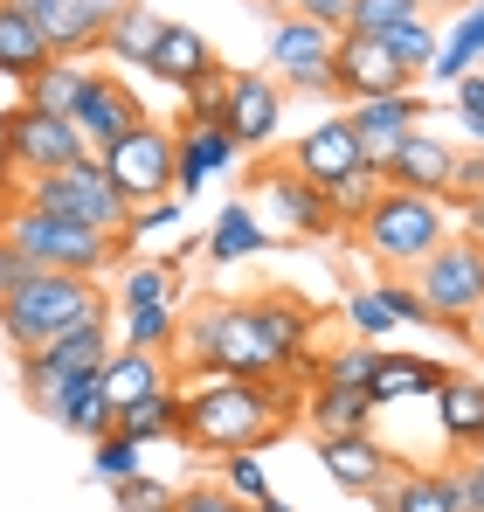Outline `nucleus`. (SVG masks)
I'll return each mask as SVG.
<instances>
[{
    "label": "nucleus",
    "mask_w": 484,
    "mask_h": 512,
    "mask_svg": "<svg viewBox=\"0 0 484 512\" xmlns=\"http://www.w3.org/2000/svg\"><path fill=\"white\" fill-rule=\"evenodd\" d=\"M381 187H388V180H381V173H346V180H332V187H325V208H332V229H346V222H353V229H360V222H367V208H374V201H381Z\"/></svg>",
    "instance_id": "38"
},
{
    "label": "nucleus",
    "mask_w": 484,
    "mask_h": 512,
    "mask_svg": "<svg viewBox=\"0 0 484 512\" xmlns=\"http://www.w3.org/2000/svg\"><path fill=\"white\" fill-rule=\"evenodd\" d=\"M450 194H457V201H478V194H484V153H478V146L457 153V180H450Z\"/></svg>",
    "instance_id": "51"
},
{
    "label": "nucleus",
    "mask_w": 484,
    "mask_h": 512,
    "mask_svg": "<svg viewBox=\"0 0 484 512\" xmlns=\"http://www.w3.org/2000/svg\"><path fill=\"white\" fill-rule=\"evenodd\" d=\"M242 160V146L222 132V125H180V160H173V194L194 201L215 173H229Z\"/></svg>",
    "instance_id": "22"
},
{
    "label": "nucleus",
    "mask_w": 484,
    "mask_h": 512,
    "mask_svg": "<svg viewBox=\"0 0 484 512\" xmlns=\"http://www.w3.org/2000/svg\"><path fill=\"white\" fill-rule=\"evenodd\" d=\"M478 63H484V0H478V7H464V14L450 21V35L436 42V63H429L422 77H436L443 90H457Z\"/></svg>",
    "instance_id": "29"
},
{
    "label": "nucleus",
    "mask_w": 484,
    "mask_h": 512,
    "mask_svg": "<svg viewBox=\"0 0 484 512\" xmlns=\"http://www.w3.org/2000/svg\"><path fill=\"white\" fill-rule=\"evenodd\" d=\"M284 125V84L263 77V70H236L229 77V111H222V132L236 139L242 153H263Z\"/></svg>",
    "instance_id": "14"
},
{
    "label": "nucleus",
    "mask_w": 484,
    "mask_h": 512,
    "mask_svg": "<svg viewBox=\"0 0 484 512\" xmlns=\"http://www.w3.org/2000/svg\"><path fill=\"white\" fill-rule=\"evenodd\" d=\"M70 125L83 132V146H90V160H97V153H111L118 139H132V132L146 125V104L132 97V84H125V77H97Z\"/></svg>",
    "instance_id": "16"
},
{
    "label": "nucleus",
    "mask_w": 484,
    "mask_h": 512,
    "mask_svg": "<svg viewBox=\"0 0 484 512\" xmlns=\"http://www.w3.org/2000/svg\"><path fill=\"white\" fill-rule=\"evenodd\" d=\"M256 305V333L270 346V360H277V374L291 381V374H312V305H298V298H249Z\"/></svg>",
    "instance_id": "17"
},
{
    "label": "nucleus",
    "mask_w": 484,
    "mask_h": 512,
    "mask_svg": "<svg viewBox=\"0 0 484 512\" xmlns=\"http://www.w3.org/2000/svg\"><path fill=\"white\" fill-rule=\"evenodd\" d=\"M298 416L284 381H194L180 409V443L215 457H256L270 450Z\"/></svg>",
    "instance_id": "1"
},
{
    "label": "nucleus",
    "mask_w": 484,
    "mask_h": 512,
    "mask_svg": "<svg viewBox=\"0 0 484 512\" xmlns=\"http://www.w3.org/2000/svg\"><path fill=\"white\" fill-rule=\"evenodd\" d=\"M0 160H7V173L21 167L28 180H42V173H63V167H77V160H90V146H83V132L70 118H49L35 104H14L0 118Z\"/></svg>",
    "instance_id": "8"
},
{
    "label": "nucleus",
    "mask_w": 484,
    "mask_h": 512,
    "mask_svg": "<svg viewBox=\"0 0 484 512\" xmlns=\"http://www.w3.org/2000/svg\"><path fill=\"white\" fill-rule=\"evenodd\" d=\"M450 180H457V146L443 132H408L395 167H388V187H408V194H429V201H450Z\"/></svg>",
    "instance_id": "19"
},
{
    "label": "nucleus",
    "mask_w": 484,
    "mask_h": 512,
    "mask_svg": "<svg viewBox=\"0 0 484 512\" xmlns=\"http://www.w3.org/2000/svg\"><path fill=\"white\" fill-rule=\"evenodd\" d=\"M374 360H381V346H374V340L332 346V353L312 360V388H367V381H374Z\"/></svg>",
    "instance_id": "35"
},
{
    "label": "nucleus",
    "mask_w": 484,
    "mask_h": 512,
    "mask_svg": "<svg viewBox=\"0 0 484 512\" xmlns=\"http://www.w3.org/2000/svg\"><path fill=\"white\" fill-rule=\"evenodd\" d=\"M83 7H90V14H97V21H104V28H111V21H118V14H132V7H139V0H83Z\"/></svg>",
    "instance_id": "54"
},
{
    "label": "nucleus",
    "mask_w": 484,
    "mask_h": 512,
    "mask_svg": "<svg viewBox=\"0 0 484 512\" xmlns=\"http://www.w3.org/2000/svg\"><path fill=\"white\" fill-rule=\"evenodd\" d=\"M443 236H450L443 201L408 194V187H381V201H374V208H367V222H360L367 256H374L381 270H395V277H408L422 256H436V250H443Z\"/></svg>",
    "instance_id": "5"
},
{
    "label": "nucleus",
    "mask_w": 484,
    "mask_h": 512,
    "mask_svg": "<svg viewBox=\"0 0 484 512\" xmlns=\"http://www.w3.org/2000/svg\"><path fill=\"white\" fill-rule=\"evenodd\" d=\"M90 84H97V70H83V63H70V56H56L35 84H21V104H35V111H49V118H77V104L90 97Z\"/></svg>",
    "instance_id": "30"
},
{
    "label": "nucleus",
    "mask_w": 484,
    "mask_h": 512,
    "mask_svg": "<svg viewBox=\"0 0 484 512\" xmlns=\"http://www.w3.org/2000/svg\"><path fill=\"white\" fill-rule=\"evenodd\" d=\"M408 284L422 291V305H429V319H436L443 333H464L471 312L484 305V243L443 236V250L422 256V263L408 270Z\"/></svg>",
    "instance_id": "7"
},
{
    "label": "nucleus",
    "mask_w": 484,
    "mask_h": 512,
    "mask_svg": "<svg viewBox=\"0 0 484 512\" xmlns=\"http://www.w3.org/2000/svg\"><path fill=\"white\" fill-rule=\"evenodd\" d=\"M180 409H187V388L173 381L160 395L118 409V436H132V443H180Z\"/></svg>",
    "instance_id": "32"
},
{
    "label": "nucleus",
    "mask_w": 484,
    "mask_h": 512,
    "mask_svg": "<svg viewBox=\"0 0 484 512\" xmlns=\"http://www.w3.org/2000/svg\"><path fill=\"white\" fill-rule=\"evenodd\" d=\"M173 222H180V194H166V201H146V208H132V229H125V236L139 243V236H153V229H173Z\"/></svg>",
    "instance_id": "49"
},
{
    "label": "nucleus",
    "mask_w": 484,
    "mask_h": 512,
    "mask_svg": "<svg viewBox=\"0 0 484 512\" xmlns=\"http://www.w3.org/2000/svg\"><path fill=\"white\" fill-rule=\"evenodd\" d=\"M229 77H236V70H208L194 90H180V125H222V111H229Z\"/></svg>",
    "instance_id": "40"
},
{
    "label": "nucleus",
    "mask_w": 484,
    "mask_h": 512,
    "mask_svg": "<svg viewBox=\"0 0 484 512\" xmlns=\"http://www.w3.org/2000/svg\"><path fill=\"white\" fill-rule=\"evenodd\" d=\"M173 160H180V132L173 125H139L132 139H118L111 153H97V167L104 180L132 201V208H146V201H166L173 194Z\"/></svg>",
    "instance_id": "9"
},
{
    "label": "nucleus",
    "mask_w": 484,
    "mask_h": 512,
    "mask_svg": "<svg viewBox=\"0 0 484 512\" xmlns=\"http://www.w3.org/2000/svg\"><path fill=\"white\" fill-rule=\"evenodd\" d=\"M111 305H118V312H146V305H180V277H173V263H132Z\"/></svg>",
    "instance_id": "37"
},
{
    "label": "nucleus",
    "mask_w": 484,
    "mask_h": 512,
    "mask_svg": "<svg viewBox=\"0 0 484 512\" xmlns=\"http://www.w3.org/2000/svg\"><path fill=\"white\" fill-rule=\"evenodd\" d=\"M443 381H450V367H436V360H422V353H395V346H381L367 395H374V409H395V402H429Z\"/></svg>",
    "instance_id": "23"
},
{
    "label": "nucleus",
    "mask_w": 484,
    "mask_h": 512,
    "mask_svg": "<svg viewBox=\"0 0 484 512\" xmlns=\"http://www.w3.org/2000/svg\"><path fill=\"white\" fill-rule=\"evenodd\" d=\"M111 360V326H77V333H56L49 346H28L21 353V381H28V402L42 409L63 381L77 374H97Z\"/></svg>",
    "instance_id": "11"
},
{
    "label": "nucleus",
    "mask_w": 484,
    "mask_h": 512,
    "mask_svg": "<svg viewBox=\"0 0 484 512\" xmlns=\"http://www.w3.org/2000/svg\"><path fill=\"white\" fill-rule=\"evenodd\" d=\"M464 229H471V243H484V194H478V201H464Z\"/></svg>",
    "instance_id": "55"
},
{
    "label": "nucleus",
    "mask_w": 484,
    "mask_h": 512,
    "mask_svg": "<svg viewBox=\"0 0 484 512\" xmlns=\"http://www.w3.org/2000/svg\"><path fill=\"white\" fill-rule=\"evenodd\" d=\"M374 416H381V409H374V395H367V388H312V395H305V429H312V436H360V429H374Z\"/></svg>",
    "instance_id": "27"
},
{
    "label": "nucleus",
    "mask_w": 484,
    "mask_h": 512,
    "mask_svg": "<svg viewBox=\"0 0 484 512\" xmlns=\"http://www.w3.org/2000/svg\"><path fill=\"white\" fill-rule=\"evenodd\" d=\"M42 416H49V423H63L70 436H83V443H97V436H111V429H118L111 402H104V388H97V374H77V381H63V388L42 402Z\"/></svg>",
    "instance_id": "25"
},
{
    "label": "nucleus",
    "mask_w": 484,
    "mask_h": 512,
    "mask_svg": "<svg viewBox=\"0 0 484 512\" xmlns=\"http://www.w3.org/2000/svg\"><path fill=\"white\" fill-rule=\"evenodd\" d=\"M436 429H443V443H457V450H478L484 436V381H471V374H450L436 395Z\"/></svg>",
    "instance_id": "28"
},
{
    "label": "nucleus",
    "mask_w": 484,
    "mask_h": 512,
    "mask_svg": "<svg viewBox=\"0 0 484 512\" xmlns=\"http://www.w3.org/2000/svg\"><path fill=\"white\" fill-rule=\"evenodd\" d=\"M332 49H339V35L325 21H312V14H284L270 28V70H277V84H291V90L325 97L332 90Z\"/></svg>",
    "instance_id": "12"
},
{
    "label": "nucleus",
    "mask_w": 484,
    "mask_h": 512,
    "mask_svg": "<svg viewBox=\"0 0 484 512\" xmlns=\"http://www.w3.org/2000/svg\"><path fill=\"white\" fill-rule=\"evenodd\" d=\"M478 457H484V436H478Z\"/></svg>",
    "instance_id": "62"
},
{
    "label": "nucleus",
    "mask_w": 484,
    "mask_h": 512,
    "mask_svg": "<svg viewBox=\"0 0 484 512\" xmlns=\"http://www.w3.org/2000/svg\"><path fill=\"white\" fill-rule=\"evenodd\" d=\"M21 201H28V208H42V215L83 222V229H104V236H125V229H132V201L104 180L97 160H77V167H63V173L28 180V187H21Z\"/></svg>",
    "instance_id": "6"
},
{
    "label": "nucleus",
    "mask_w": 484,
    "mask_h": 512,
    "mask_svg": "<svg viewBox=\"0 0 484 512\" xmlns=\"http://www.w3.org/2000/svg\"><path fill=\"white\" fill-rule=\"evenodd\" d=\"M346 326H353L360 340H381V333H395V319H388L381 291H353V298H346Z\"/></svg>",
    "instance_id": "47"
},
{
    "label": "nucleus",
    "mask_w": 484,
    "mask_h": 512,
    "mask_svg": "<svg viewBox=\"0 0 484 512\" xmlns=\"http://www.w3.org/2000/svg\"><path fill=\"white\" fill-rule=\"evenodd\" d=\"M49 63H56V49H49L42 21L0 0V77H14V84H35Z\"/></svg>",
    "instance_id": "24"
},
{
    "label": "nucleus",
    "mask_w": 484,
    "mask_h": 512,
    "mask_svg": "<svg viewBox=\"0 0 484 512\" xmlns=\"http://www.w3.org/2000/svg\"><path fill=\"white\" fill-rule=\"evenodd\" d=\"M173 512H236V499H229L222 485H187V492L173 499Z\"/></svg>",
    "instance_id": "50"
},
{
    "label": "nucleus",
    "mask_w": 484,
    "mask_h": 512,
    "mask_svg": "<svg viewBox=\"0 0 484 512\" xmlns=\"http://www.w3.org/2000/svg\"><path fill=\"white\" fill-rule=\"evenodd\" d=\"M160 84L173 90H194L208 70H222L215 63V49H208V35L201 28H187V21H166V35H160V49H153V63H146Z\"/></svg>",
    "instance_id": "26"
},
{
    "label": "nucleus",
    "mask_w": 484,
    "mask_h": 512,
    "mask_svg": "<svg viewBox=\"0 0 484 512\" xmlns=\"http://www.w3.org/2000/svg\"><path fill=\"white\" fill-rule=\"evenodd\" d=\"M256 512H291V506H284V499H277V492H270V499H263V506H256Z\"/></svg>",
    "instance_id": "59"
},
{
    "label": "nucleus",
    "mask_w": 484,
    "mask_h": 512,
    "mask_svg": "<svg viewBox=\"0 0 484 512\" xmlns=\"http://www.w3.org/2000/svg\"><path fill=\"white\" fill-rule=\"evenodd\" d=\"M422 7H436V0H422ZM457 7H464V0H457Z\"/></svg>",
    "instance_id": "61"
},
{
    "label": "nucleus",
    "mask_w": 484,
    "mask_h": 512,
    "mask_svg": "<svg viewBox=\"0 0 484 512\" xmlns=\"http://www.w3.org/2000/svg\"><path fill=\"white\" fill-rule=\"evenodd\" d=\"M263 7H305V0H263Z\"/></svg>",
    "instance_id": "60"
},
{
    "label": "nucleus",
    "mask_w": 484,
    "mask_h": 512,
    "mask_svg": "<svg viewBox=\"0 0 484 512\" xmlns=\"http://www.w3.org/2000/svg\"><path fill=\"white\" fill-rule=\"evenodd\" d=\"M464 340H478V346H484V305L471 312V326H464Z\"/></svg>",
    "instance_id": "57"
},
{
    "label": "nucleus",
    "mask_w": 484,
    "mask_h": 512,
    "mask_svg": "<svg viewBox=\"0 0 484 512\" xmlns=\"http://www.w3.org/2000/svg\"><path fill=\"white\" fill-rule=\"evenodd\" d=\"M464 471H471V499H478V512H484V457H478V450L464 457Z\"/></svg>",
    "instance_id": "56"
},
{
    "label": "nucleus",
    "mask_w": 484,
    "mask_h": 512,
    "mask_svg": "<svg viewBox=\"0 0 484 512\" xmlns=\"http://www.w3.org/2000/svg\"><path fill=\"white\" fill-rule=\"evenodd\" d=\"M222 492H229L236 506H263V499H270L263 457H222Z\"/></svg>",
    "instance_id": "44"
},
{
    "label": "nucleus",
    "mask_w": 484,
    "mask_h": 512,
    "mask_svg": "<svg viewBox=\"0 0 484 512\" xmlns=\"http://www.w3.org/2000/svg\"><path fill=\"white\" fill-rule=\"evenodd\" d=\"M374 291H381V305H388V319H395V326H436V319H429V305H422V291H415L408 277H395V270H388Z\"/></svg>",
    "instance_id": "45"
},
{
    "label": "nucleus",
    "mask_w": 484,
    "mask_h": 512,
    "mask_svg": "<svg viewBox=\"0 0 484 512\" xmlns=\"http://www.w3.org/2000/svg\"><path fill=\"white\" fill-rule=\"evenodd\" d=\"M346 125H353V139H360V160H367V173H381V180H388L395 153H402V139L429 125V97H422V90H402V97L346 104Z\"/></svg>",
    "instance_id": "13"
},
{
    "label": "nucleus",
    "mask_w": 484,
    "mask_h": 512,
    "mask_svg": "<svg viewBox=\"0 0 484 512\" xmlns=\"http://www.w3.org/2000/svg\"><path fill=\"white\" fill-rule=\"evenodd\" d=\"M319 464H325V478H332L339 492H353V499H374V492L402 471V457H395L374 429H360V436H325Z\"/></svg>",
    "instance_id": "15"
},
{
    "label": "nucleus",
    "mask_w": 484,
    "mask_h": 512,
    "mask_svg": "<svg viewBox=\"0 0 484 512\" xmlns=\"http://www.w3.org/2000/svg\"><path fill=\"white\" fill-rule=\"evenodd\" d=\"M21 277H28V256L14 250V243H0V291H14Z\"/></svg>",
    "instance_id": "53"
},
{
    "label": "nucleus",
    "mask_w": 484,
    "mask_h": 512,
    "mask_svg": "<svg viewBox=\"0 0 484 512\" xmlns=\"http://www.w3.org/2000/svg\"><path fill=\"white\" fill-rule=\"evenodd\" d=\"M173 340H180V305H146V312H125V346L166 353Z\"/></svg>",
    "instance_id": "41"
},
{
    "label": "nucleus",
    "mask_w": 484,
    "mask_h": 512,
    "mask_svg": "<svg viewBox=\"0 0 484 512\" xmlns=\"http://www.w3.org/2000/svg\"><path fill=\"white\" fill-rule=\"evenodd\" d=\"M42 35H49V49H56V56H70V63H83L90 49H104V21H97L83 0H49Z\"/></svg>",
    "instance_id": "34"
},
{
    "label": "nucleus",
    "mask_w": 484,
    "mask_h": 512,
    "mask_svg": "<svg viewBox=\"0 0 484 512\" xmlns=\"http://www.w3.org/2000/svg\"><path fill=\"white\" fill-rule=\"evenodd\" d=\"M139 450H146V443H132V436H118V429L97 436V443H90V478H97V485H125V478H139V471H146Z\"/></svg>",
    "instance_id": "39"
},
{
    "label": "nucleus",
    "mask_w": 484,
    "mask_h": 512,
    "mask_svg": "<svg viewBox=\"0 0 484 512\" xmlns=\"http://www.w3.org/2000/svg\"><path fill=\"white\" fill-rule=\"evenodd\" d=\"M381 42H388V49H395V56H402V63H408V70L422 77V70L436 63V42H443V35H436L429 21H402V28H388Z\"/></svg>",
    "instance_id": "43"
},
{
    "label": "nucleus",
    "mask_w": 484,
    "mask_h": 512,
    "mask_svg": "<svg viewBox=\"0 0 484 512\" xmlns=\"http://www.w3.org/2000/svg\"><path fill=\"white\" fill-rule=\"evenodd\" d=\"M7 7H21V14H35V21L49 14V0H7Z\"/></svg>",
    "instance_id": "58"
},
{
    "label": "nucleus",
    "mask_w": 484,
    "mask_h": 512,
    "mask_svg": "<svg viewBox=\"0 0 484 512\" xmlns=\"http://www.w3.org/2000/svg\"><path fill=\"white\" fill-rule=\"evenodd\" d=\"M77 326H111V291L97 277L28 270L14 291H0V333L14 340V353L49 346L56 333H77Z\"/></svg>",
    "instance_id": "2"
},
{
    "label": "nucleus",
    "mask_w": 484,
    "mask_h": 512,
    "mask_svg": "<svg viewBox=\"0 0 484 512\" xmlns=\"http://www.w3.org/2000/svg\"><path fill=\"white\" fill-rule=\"evenodd\" d=\"M160 35H166V14L139 0L132 14H118V21L104 28V56H111V63H125V70H146V63H153V49H160Z\"/></svg>",
    "instance_id": "31"
},
{
    "label": "nucleus",
    "mask_w": 484,
    "mask_h": 512,
    "mask_svg": "<svg viewBox=\"0 0 484 512\" xmlns=\"http://www.w3.org/2000/svg\"><path fill=\"white\" fill-rule=\"evenodd\" d=\"M256 187H263V201H270V215H277V229H284V236H332L325 187H312L291 160H284V167H270Z\"/></svg>",
    "instance_id": "18"
},
{
    "label": "nucleus",
    "mask_w": 484,
    "mask_h": 512,
    "mask_svg": "<svg viewBox=\"0 0 484 512\" xmlns=\"http://www.w3.org/2000/svg\"><path fill=\"white\" fill-rule=\"evenodd\" d=\"M415 90V70L381 42V35H353L339 28V49H332V97L346 104H374V97H402Z\"/></svg>",
    "instance_id": "10"
},
{
    "label": "nucleus",
    "mask_w": 484,
    "mask_h": 512,
    "mask_svg": "<svg viewBox=\"0 0 484 512\" xmlns=\"http://www.w3.org/2000/svg\"><path fill=\"white\" fill-rule=\"evenodd\" d=\"M436 478H443V499H450V512H478V499H471V471H464V464H443Z\"/></svg>",
    "instance_id": "52"
},
{
    "label": "nucleus",
    "mask_w": 484,
    "mask_h": 512,
    "mask_svg": "<svg viewBox=\"0 0 484 512\" xmlns=\"http://www.w3.org/2000/svg\"><path fill=\"white\" fill-rule=\"evenodd\" d=\"M236 512H256V506H236Z\"/></svg>",
    "instance_id": "63"
},
{
    "label": "nucleus",
    "mask_w": 484,
    "mask_h": 512,
    "mask_svg": "<svg viewBox=\"0 0 484 512\" xmlns=\"http://www.w3.org/2000/svg\"><path fill=\"white\" fill-rule=\"evenodd\" d=\"M118 492V512H173V499H180V485H160V478H125V485H111Z\"/></svg>",
    "instance_id": "46"
},
{
    "label": "nucleus",
    "mask_w": 484,
    "mask_h": 512,
    "mask_svg": "<svg viewBox=\"0 0 484 512\" xmlns=\"http://www.w3.org/2000/svg\"><path fill=\"white\" fill-rule=\"evenodd\" d=\"M291 167L305 173L312 187H332V180H346V173H360V139H353V125H346V111L339 118H319L298 146H291Z\"/></svg>",
    "instance_id": "20"
},
{
    "label": "nucleus",
    "mask_w": 484,
    "mask_h": 512,
    "mask_svg": "<svg viewBox=\"0 0 484 512\" xmlns=\"http://www.w3.org/2000/svg\"><path fill=\"white\" fill-rule=\"evenodd\" d=\"M0 243H14V250L28 256V270H63V277H104V270L125 256L118 236L83 229V222H63V215H42V208H28V201H14V208L0 215Z\"/></svg>",
    "instance_id": "4"
},
{
    "label": "nucleus",
    "mask_w": 484,
    "mask_h": 512,
    "mask_svg": "<svg viewBox=\"0 0 484 512\" xmlns=\"http://www.w3.org/2000/svg\"><path fill=\"white\" fill-rule=\"evenodd\" d=\"M97 388H104V402H111V416H118V409H132V402L173 388V367H166V353H146V346H111V360L97 367Z\"/></svg>",
    "instance_id": "21"
},
{
    "label": "nucleus",
    "mask_w": 484,
    "mask_h": 512,
    "mask_svg": "<svg viewBox=\"0 0 484 512\" xmlns=\"http://www.w3.org/2000/svg\"><path fill=\"white\" fill-rule=\"evenodd\" d=\"M180 340H187L180 353L194 360L201 381H284L277 360H270V346H263V333H256V305L222 298V305L194 312L180 326Z\"/></svg>",
    "instance_id": "3"
},
{
    "label": "nucleus",
    "mask_w": 484,
    "mask_h": 512,
    "mask_svg": "<svg viewBox=\"0 0 484 512\" xmlns=\"http://www.w3.org/2000/svg\"><path fill=\"white\" fill-rule=\"evenodd\" d=\"M374 506L381 512H450V499H443V478L436 471H395L381 492H374Z\"/></svg>",
    "instance_id": "36"
},
{
    "label": "nucleus",
    "mask_w": 484,
    "mask_h": 512,
    "mask_svg": "<svg viewBox=\"0 0 484 512\" xmlns=\"http://www.w3.org/2000/svg\"><path fill=\"white\" fill-rule=\"evenodd\" d=\"M277 236L263 229V215L249 208V201H229L222 215H215V229H208V256L215 263H242V256H256V250H270Z\"/></svg>",
    "instance_id": "33"
},
{
    "label": "nucleus",
    "mask_w": 484,
    "mask_h": 512,
    "mask_svg": "<svg viewBox=\"0 0 484 512\" xmlns=\"http://www.w3.org/2000/svg\"><path fill=\"white\" fill-rule=\"evenodd\" d=\"M402 21H422V0H353V14H346L353 35H388Z\"/></svg>",
    "instance_id": "42"
},
{
    "label": "nucleus",
    "mask_w": 484,
    "mask_h": 512,
    "mask_svg": "<svg viewBox=\"0 0 484 512\" xmlns=\"http://www.w3.org/2000/svg\"><path fill=\"white\" fill-rule=\"evenodd\" d=\"M450 104H457V125L471 132V146H478V153H484V77H478V70H471L464 84L450 90Z\"/></svg>",
    "instance_id": "48"
}]
</instances>
